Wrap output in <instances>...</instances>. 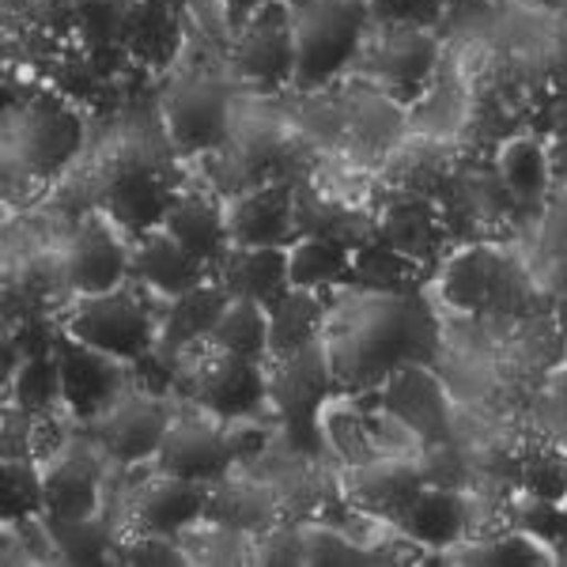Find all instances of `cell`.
<instances>
[{"label":"cell","mask_w":567,"mask_h":567,"mask_svg":"<svg viewBox=\"0 0 567 567\" xmlns=\"http://www.w3.org/2000/svg\"><path fill=\"white\" fill-rule=\"evenodd\" d=\"M296 27V84L318 87L352 61L360 45L368 0H288Z\"/></svg>","instance_id":"obj_1"},{"label":"cell","mask_w":567,"mask_h":567,"mask_svg":"<svg viewBox=\"0 0 567 567\" xmlns=\"http://www.w3.org/2000/svg\"><path fill=\"white\" fill-rule=\"evenodd\" d=\"M69 337L91 344V349L114 355V360H141L155 349V322L152 310L136 299L130 288H114L103 296H84L65 326Z\"/></svg>","instance_id":"obj_2"},{"label":"cell","mask_w":567,"mask_h":567,"mask_svg":"<svg viewBox=\"0 0 567 567\" xmlns=\"http://www.w3.org/2000/svg\"><path fill=\"white\" fill-rule=\"evenodd\" d=\"M280 371L269 379V398L280 409L288 439L296 451L318 454L322 451V409L329 398V363L322 344H307L303 352L277 360Z\"/></svg>","instance_id":"obj_3"},{"label":"cell","mask_w":567,"mask_h":567,"mask_svg":"<svg viewBox=\"0 0 567 567\" xmlns=\"http://www.w3.org/2000/svg\"><path fill=\"white\" fill-rule=\"evenodd\" d=\"M235 65L265 91H280L296 80V27H291V8L284 0L265 4L239 27Z\"/></svg>","instance_id":"obj_4"},{"label":"cell","mask_w":567,"mask_h":567,"mask_svg":"<svg viewBox=\"0 0 567 567\" xmlns=\"http://www.w3.org/2000/svg\"><path fill=\"white\" fill-rule=\"evenodd\" d=\"M235 462L239 458H235L227 420L224 424H213V420H200V416L171 420L167 435H163V443H159V454H155L159 473L200 481V484H219Z\"/></svg>","instance_id":"obj_5"},{"label":"cell","mask_w":567,"mask_h":567,"mask_svg":"<svg viewBox=\"0 0 567 567\" xmlns=\"http://www.w3.org/2000/svg\"><path fill=\"white\" fill-rule=\"evenodd\" d=\"M344 492L349 503L368 515L390 518L393 526H401V518L409 515V507L424 492V477H420L416 458L405 454H379L374 462L349 465L344 470Z\"/></svg>","instance_id":"obj_6"},{"label":"cell","mask_w":567,"mask_h":567,"mask_svg":"<svg viewBox=\"0 0 567 567\" xmlns=\"http://www.w3.org/2000/svg\"><path fill=\"white\" fill-rule=\"evenodd\" d=\"M58 363H61V398L72 405L76 416H103L125 390V371L114 355L91 349L76 337H58Z\"/></svg>","instance_id":"obj_7"},{"label":"cell","mask_w":567,"mask_h":567,"mask_svg":"<svg viewBox=\"0 0 567 567\" xmlns=\"http://www.w3.org/2000/svg\"><path fill=\"white\" fill-rule=\"evenodd\" d=\"M167 405L155 393H122L114 405L99 416V443L114 462L133 465L159 454V443L171 427Z\"/></svg>","instance_id":"obj_8"},{"label":"cell","mask_w":567,"mask_h":567,"mask_svg":"<svg viewBox=\"0 0 567 567\" xmlns=\"http://www.w3.org/2000/svg\"><path fill=\"white\" fill-rule=\"evenodd\" d=\"M379 405L398 416L420 439V446L451 439V405H446V393L439 386L435 374L420 368V363H401V368L390 371L386 386L379 393Z\"/></svg>","instance_id":"obj_9"},{"label":"cell","mask_w":567,"mask_h":567,"mask_svg":"<svg viewBox=\"0 0 567 567\" xmlns=\"http://www.w3.org/2000/svg\"><path fill=\"white\" fill-rule=\"evenodd\" d=\"M194 398L216 420H250L269 398V379L261 374V363L216 349L213 360L197 371Z\"/></svg>","instance_id":"obj_10"},{"label":"cell","mask_w":567,"mask_h":567,"mask_svg":"<svg viewBox=\"0 0 567 567\" xmlns=\"http://www.w3.org/2000/svg\"><path fill=\"white\" fill-rule=\"evenodd\" d=\"M167 125L182 152L219 148L227 136V91L216 80H186L167 95Z\"/></svg>","instance_id":"obj_11"},{"label":"cell","mask_w":567,"mask_h":567,"mask_svg":"<svg viewBox=\"0 0 567 567\" xmlns=\"http://www.w3.org/2000/svg\"><path fill=\"white\" fill-rule=\"evenodd\" d=\"M130 269V254L117 243V235L106 227V219L91 216L76 231L65 258V277L80 296H103L122 288V277Z\"/></svg>","instance_id":"obj_12"},{"label":"cell","mask_w":567,"mask_h":567,"mask_svg":"<svg viewBox=\"0 0 567 567\" xmlns=\"http://www.w3.org/2000/svg\"><path fill=\"white\" fill-rule=\"evenodd\" d=\"M76 148H80L76 114H72L61 99H50V95L31 103L27 122H23V141H20L27 167H31L34 175H58Z\"/></svg>","instance_id":"obj_13"},{"label":"cell","mask_w":567,"mask_h":567,"mask_svg":"<svg viewBox=\"0 0 567 567\" xmlns=\"http://www.w3.org/2000/svg\"><path fill=\"white\" fill-rule=\"evenodd\" d=\"M231 246H284L296 235V194L291 186H258L227 213Z\"/></svg>","instance_id":"obj_14"},{"label":"cell","mask_w":567,"mask_h":567,"mask_svg":"<svg viewBox=\"0 0 567 567\" xmlns=\"http://www.w3.org/2000/svg\"><path fill=\"white\" fill-rule=\"evenodd\" d=\"M219 284L231 299H254L269 307L291 288L284 246H231L219 258Z\"/></svg>","instance_id":"obj_15"},{"label":"cell","mask_w":567,"mask_h":567,"mask_svg":"<svg viewBox=\"0 0 567 567\" xmlns=\"http://www.w3.org/2000/svg\"><path fill=\"white\" fill-rule=\"evenodd\" d=\"M45 481V515L50 518H87L99 515V458L87 446H61L53 454Z\"/></svg>","instance_id":"obj_16"},{"label":"cell","mask_w":567,"mask_h":567,"mask_svg":"<svg viewBox=\"0 0 567 567\" xmlns=\"http://www.w3.org/2000/svg\"><path fill=\"white\" fill-rule=\"evenodd\" d=\"M208 496H213V484L159 473V477L144 488L141 503H136V523H141V529H148V534L178 537V534H186L197 518H205Z\"/></svg>","instance_id":"obj_17"},{"label":"cell","mask_w":567,"mask_h":567,"mask_svg":"<svg viewBox=\"0 0 567 567\" xmlns=\"http://www.w3.org/2000/svg\"><path fill=\"white\" fill-rule=\"evenodd\" d=\"M205 269L208 265L194 258V254L182 246L167 227L159 231H148L141 235L136 243V254H133V272L141 277L144 284H152L155 291L163 296H182V291H194L205 284Z\"/></svg>","instance_id":"obj_18"},{"label":"cell","mask_w":567,"mask_h":567,"mask_svg":"<svg viewBox=\"0 0 567 567\" xmlns=\"http://www.w3.org/2000/svg\"><path fill=\"white\" fill-rule=\"evenodd\" d=\"M432 61H435V42L420 27H393L386 39H382L379 53H374V72H379V80L390 87V95L398 103H409L424 87Z\"/></svg>","instance_id":"obj_19"},{"label":"cell","mask_w":567,"mask_h":567,"mask_svg":"<svg viewBox=\"0 0 567 567\" xmlns=\"http://www.w3.org/2000/svg\"><path fill=\"white\" fill-rule=\"evenodd\" d=\"M231 303L224 284H200L194 291H182L175 296V307H171L167 322H163L159 337H155V352L175 360L189 349L200 337H208L219 322V315Z\"/></svg>","instance_id":"obj_20"},{"label":"cell","mask_w":567,"mask_h":567,"mask_svg":"<svg viewBox=\"0 0 567 567\" xmlns=\"http://www.w3.org/2000/svg\"><path fill=\"white\" fill-rule=\"evenodd\" d=\"M171 205H175V200H167L163 182L144 167L122 171L106 189V213L114 216L125 231H136V235L155 231V227L167 219Z\"/></svg>","instance_id":"obj_21"},{"label":"cell","mask_w":567,"mask_h":567,"mask_svg":"<svg viewBox=\"0 0 567 567\" xmlns=\"http://www.w3.org/2000/svg\"><path fill=\"white\" fill-rule=\"evenodd\" d=\"M163 227L205 265H219V258L231 250L227 213H219L213 200L205 197H178L171 205L167 219H163Z\"/></svg>","instance_id":"obj_22"},{"label":"cell","mask_w":567,"mask_h":567,"mask_svg":"<svg viewBox=\"0 0 567 567\" xmlns=\"http://www.w3.org/2000/svg\"><path fill=\"white\" fill-rule=\"evenodd\" d=\"M443 224L446 219L439 216V208L427 197L420 194H405L398 197L382 216V243H390L393 250L409 254L416 261H427L443 243Z\"/></svg>","instance_id":"obj_23"},{"label":"cell","mask_w":567,"mask_h":567,"mask_svg":"<svg viewBox=\"0 0 567 567\" xmlns=\"http://www.w3.org/2000/svg\"><path fill=\"white\" fill-rule=\"evenodd\" d=\"M401 534L424 548H451L465 534V496L451 488H427L401 518Z\"/></svg>","instance_id":"obj_24"},{"label":"cell","mask_w":567,"mask_h":567,"mask_svg":"<svg viewBox=\"0 0 567 567\" xmlns=\"http://www.w3.org/2000/svg\"><path fill=\"white\" fill-rule=\"evenodd\" d=\"M269 310V355L272 360H288V355L303 352L307 344L318 341L326 307L310 288H288Z\"/></svg>","instance_id":"obj_25"},{"label":"cell","mask_w":567,"mask_h":567,"mask_svg":"<svg viewBox=\"0 0 567 567\" xmlns=\"http://www.w3.org/2000/svg\"><path fill=\"white\" fill-rule=\"evenodd\" d=\"M499 254L488 246H470L458 258H451L443 277V296L458 310H488L492 291H496L499 277Z\"/></svg>","instance_id":"obj_26"},{"label":"cell","mask_w":567,"mask_h":567,"mask_svg":"<svg viewBox=\"0 0 567 567\" xmlns=\"http://www.w3.org/2000/svg\"><path fill=\"white\" fill-rule=\"evenodd\" d=\"M352 269V246L322 239V235H303L288 250V277L291 288H326V284L344 280Z\"/></svg>","instance_id":"obj_27"},{"label":"cell","mask_w":567,"mask_h":567,"mask_svg":"<svg viewBox=\"0 0 567 567\" xmlns=\"http://www.w3.org/2000/svg\"><path fill=\"white\" fill-rule=\"evenodd\" d=\"M208 337H213L219 352L261 363L269 355V310L254 303V299H231Z\"/></svg>","instance_id":"obj_28"},{"label":"cell","mask_w":567,"mask_h":567,"mask_svg":"<svg viewBox=\"0 0 567 567\" xmlns=\"http://www.w3.org/2000/svg\"><path fill=\"white\" fill-rule=\"evenodd\" d=\"M45 526L53 534V545H58L61 560L65 564H106L110 548H114V534H110V523L99 515L87 518H50L45 515Z\"/></svg>","instance_id":"obj_29"},{"label":"cell","mask_w":567,"mask_h":567,"mask_svg":"<svg viewBox=\"0 0 567 567\" xmlns=\"http://www.w3.org/2000/svg\"><path fill=\"white\" fill-rule=\"evenodd\" d=\"M499 178L507 182L515 200H537L548 186V159L542 144L529 136H515L499 152Z\"/></svg>","instance_id":"obj_30"},{"label":"cell","mask_w":567,"mask_h":567,"mask_svg":"<svg viewBox=\"0 0 567 567\" xmlns=\"http://www.w3.org/2000/svg\"><path fill=\"white\" fill-rule=\"evenodd\" d=\"M446 560L477 564V567H537V564H553L556 556L548 553V545H542L529 534H503L496 542L465 545L462 553L446 556Z\"/></svg>","instance_id":"obj_31"},{"label":"cell","mask_w":567,"mask_h":567,"mask_svg":"<svg viewBox=\"0 0 567 567\" xmlns=\"http://www.w3.org/2000/svg\"><path fill=\"white\" fill-rule=\"evenodd\" d=\"M0 507H4V523H20V518L45 515V481L39 465L27 458H4V477H0Z\"/></svg>","instance_id":"obj_32"},{"label":"cell","mask_w":567,"mask_h":567,"mask_svg":"<svg viewBox=\"0 0 567 567\" xmlns=\"http://www.w3.org/2000/svg\"><path fill=\"white\" fill-rule=\"evenodd\" d=\"M12 393L16 405L27 409V413H45L53 401L61 398V363L58 352L45 355H27L12 379Z\"/></svg>","instance_id":"obj_33"},{"label":"cell","mask_w":567,"mask_h":567,"mask_svg":"<svg viewBox=\"0 0 567 567\" xmlns=\"http://www.w3.org/2000/svg\"><path fill=\"white\" fill-rule=\"evenodd\" d=\"M355 272H360L363 280L374 284V288H382V291H393V288H409L416 277V269H420V261L416 258H409V254H401V250H393L390 243H363V246H355Z\"/></svg>","instance_id":"obj_34"},{"label":"cell","mask_w":567,"mask_h":567,"mask_svg":"<svg viewBox=\"0 0 567 567\" xmlns=\"http://www.w3.org/2000/svg\"><path fill=\"white\" fill-rule=\"evenodd\" d=\"M322 432L329 446L344 458V465H363L379 458V446H374L368 432V420L355 409H329V413H322Z\"/></svg>","instance_id":"obj_35"},{"label":"cell","mask_w":567,"mask_h":567,"mask_svg":"<svg viewBox=\"0 0 567 567\" xmlns=\"http://www.w3.org/2000/svg\"><path fill=\"white\" fill-rule=\"evenodd\" d=\"M420 477H424L427 488H451V492H465V481H470V462L451 439L443 443H424L416 454Z\"/></svg>","instance_id":"obj_36"},{"label":"cell","mask_w":567,"mask_h":567,"mask_svg":"<svg viewBox=\"0 0 567 567\" xmlns=\"http://www.w3.org/2000/svg\"><path fill=\"white\" fill-rule=\"evenodd\" d=\"M205 518H213L219 526L231 529H250L265 523V499L258 492H250L246 484H227V488H213L208 496Z\"/></svg>","instance_id":"obj_37"},{"label":"cell","mask_w":567,"mask_h":567,"mask_svg":"<svg viewBox=\"0 0 567 567\" xmlns=\"http://www.w3.org/2000/svg\"><path fill=\"white\" fill-rule=\"evenodd\" d=\"M518 526H523V534L537 537V542L548 548L567 545V507L560 499L529 496L523 507H518Z\"/></svg>","instance_id":"obj_38"},{"label":"cell","mask_w":567,"mask_h":567,"mask_svg":"<svg viewBox=\"0 0 567 567\" xmlns=\"http://www.w3.org/2000/svg\"><path fill=\"white\" fill-rule=\"evenodd\" d=\"M523 488L542 499H567V454L537 451L523 462Z\"/></svg>","instance_id":"obj_39"},{"label":"cell","mask_w":567,"mask_h":567,"mask_svg":"<svg viewBox=\"0 0 567 567\" xmlns=\"http://www.w3.org/2000/svg\"><path fill=\"white\" fill-rule=\"evenodd\" d=\"M371 16L390 27H435L446 12V0H368Z\"/></svg>","instance_id":"obj_40"},{"label":"cell","mask_w":567,"mask_h":567,"mask_svg":"<svg viewBox=\"0 0 567 567\" xmlns=\"http://www.w3.org/2000/svg\"><path fill=\"white\" fill-rule=\"evenodd\" d=\"M307 537V564H368L374 560L371 553L355 548L349 537L337 534L333 526H310L303 529Z\"/></svg>","instance_id":"obj_41"},{"label":"cell","mask_w":567,"mask_h":567,"mask_svg":"<svg viewBox=\"0 0 567 567\" xmlns=\"http://www.w3.org/2000/svg\"><path fill=\"white\" fill-rule=\"evenodd\" d=\"M122 564H136V567H175V564H186L189 556L182 553V545L175 537L167 534H148L144 529L136 542L122 545V556H117Z\"/></svg>","instance_id":"obj_42"},{"label":"cell","mask_w":567,"mask_h":567,"mask_svg":"<svg viewBox=\"0 0 567 567\" xmlns=\"http://www.w3.org/2000/svg\"><path fill=\"white\" fill-rule=\"evenodd\" d=\"M258 560L261 564H277V567H291V564H307V537L303 529L291 526H277L261 537L258 545Z\"/></svg>","instance_id":"obj_43"},{"label":"cell","mask_w":567,"mask_h":567,"mask_svg":"<svg viewBox=\"0 0 567 567\" xmlns=\"http://www.w3.org/2000/svg\"><path fill=\"white\" fill-rule=\"evenodd\" d=\"M265 4H272V0H224V8H227V23L239 31V27L250 20L254 12H261Z\"/></svg>","instance_id":"obj_44"},{"label":"cell","mask_w":567,"mask_h":567,"mask_svg":"<svg viewBox=\"0 0 567 567\" xmlns=\"http://www.w3.org/2000/svg\"><path fill=\"white\" fill-rule=\"evenodd\" d=\"M548 393H553V398L567 409V363L548 374Z\"/></svg>","instance_id":"obj_45"}]
</instances>
